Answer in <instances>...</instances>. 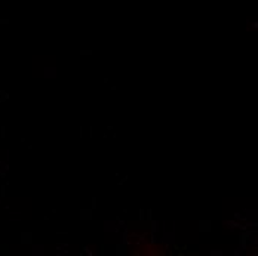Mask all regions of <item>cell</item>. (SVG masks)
<instances>
[{
	"label": "cell",
	"mask_w": 258,
	"mask_h": 256,
	"mask_svg": "<svg viewBox=\"0 0 258 256\" xmlns=\"http://www.w3.org/2000/svg\"><path fill=\"white\" fill-rule=\"evenodd\" d=\"M212 221L211 219H199L197 221V232L199 234H211L212 232Z\"/></svg>",
	"instance_id": "6da1fadb"
},
{
	"label": "cell",
	"mask_w": 258,
	"mask_h": 256,
	"mask_svg": "<svg viewBox=\"0 0 258 256\" xmlns=\"http://www.w3.org/2000/svg\"><path fill=\"white\" fill-rule=\"evenodd\" d=\"M94 219V209L92 207H80L79 209V221L91 222Z\"/></svg>",
	"instance_id": "7a4b0ae2"
},
{
	"label": "cell",
	"mask_w": 258,
	"mask_h": 256,
	"mask_svg": "<svg viewBox=\"0 0 258 256\" xmlns=\"http://www.w3.org/2000/svg\"><path fill=\"white\" fill-rule=\"evenodd\" d=\"M252 235V231H249V230H243V231H240V234H239V247L245 252L246 249H248V244H249V237Z\"/></svg>",
	"instance_id": "3957f363"
},
{
	"label": "cell",
	"mask_w": 258,
	"mask_h": 256,
	"mask_svg": "<svg viewBox=\"0 0 258 256\" xmlns=\"http://www.w3.org/2000/svg\"><path fill=\"white\" fill-rule=\"evenodd\" d=\"M19 243L23 246H31L34 243V232L31 231H23L19 234Z\"/></svg>",
	"instance_id": "277c9868"
},
{
	"label": "cell",
	"mask_w": 258,
	"mask_h": 256,
	"mask_svg": "<svg viewBox=\"0 0 258 256\" xmlns=\"http://www.w3.org/2000/svg\"><path fill=\"white\" fill-rule=\"evenodd\" d=\"M43 77L46 80H55L58 77V68L55 65H46L43 68Z\"/></svg>",
	"instance_id": "5b68a950"
},
{
	"label": "cell",
	"mask_w": 258,
	"mask_h": 256,
	"mask_svg": "<svg viewBox=\"0 0 258 256\" xmlns=\"http://www.w3.org/2000/svg\"><path fill=\"white\" fill-rule=\"evenodd\" d=\"M129 252H131V250H129V247H128L126 243L119 241V243L114 244V255H116V256H128Z\"/></svg>",
	"instance_id": "8992f818"
},
{
	"label": "cell",
	"mask_w": 258,
	"mask_h": 256,
	"mask_svg": "<svg viewBox=\"0 0 258 256\" xmlns=\"http://www.w3.org/2000/svg\"><path fill=\"white\" fill-rule=\"evenodd\" d=\"M102 225H104V228H102V230H104L105 234H108V232H110V234H113V232H119V230H120V227L117 225L116 219L114 221H104Z\"/></svg>",
	"instance_id": "52a82bcc"
},
{
	"label": "cell",
	"mask_w": 258,
	"mask_h": 256,
	"mask_svg": "<svg viewBox=\"0 0 258 256\" xmlns=\"http://www.w3.org/2000/svg\"><path fill=\"white\" fill-rule=\"evenodd\" d=\"M31 246H33V252H31L33 256H45L46 255V246L45 244H42V243L40 244H34L33 243Z\"/></svg>",
	"instance_id": "ba28073f"
},
{
	"label": "cell",
	"mask_w": 258,
	"mask_h": 256,
	"mask_svg": "<svg viewBox=\"0 0 258 256\" xmlns=\"http://www.w3.org/2000/svg\"><path fill=\"white\" fill-rule=\"evenodd\" d=\"M159 221H156V219H151L150 221V225H149V231L151 232V234H157L159 232Z\"/></svg>",
	"instance_id": "9c48e42d"
},
{
	"label": "cell",
	"mask_w": 258,
	"mask_h": 256,
	"mask_svg": "<svg viewBox=\"0 0 258 256\" xmlns=\"http://www.w3.org/2000/svg\"><path fill=\"white\" fill-rule=\"evenodd\" d=\"M246 212L249 213V215L246 216V219H248V221H251V219L257 221V218H258V216H257V213H258V210H257V209H254V210H252V209H249V210H246Z\"/></svg>",
	"instance_id": "30bf717a"
},
{
	"label": "cell",
	"mask_w": 258,
	"mask_h": 256,
	"mask_svg": "<svg viewBox=\"0 0 258 256\" xmlns=\"http://www.w3.org/2000/svg\"><path fill=\"white\" fill-rule=\"evenodd\" d=\"M79 55H80V56H92V55H94V50H92V49H80V50H79Z\"/></svg>",
	"instance_id": "8fae6325"
},
{
	"label": "cell",
	"mask_w": 258,
	"mask_h": 256,
	"mask_svg": "<svg viewBox=\"0 0 258 256\" xmlns=\"http://www.w3.org/2000/svg\"><path fill=\"white\" fill-rule=\"evenodd\" d=\"M209 255L211 256H224V250L223 249H211Z\"/></svg>",
	"instance_id": "7c38bea8"
},
{
	"label": "cell",
	"mask_w": 258,
	"mask_h": 256,
	"mask_svg": "<svg viewBox=\"0 0 258 256\" xmlns=\"http://www.w3.org/2000/svg\"><path fill=\"white\" fill-rule=\"evenodd\" d=\"M0 252H2L5 256H9V244H6V243L0 244Z\"/></svg>",
	"instance_id": "4fadbf2b"
},
{
	"label": "cell",
	"mask_w": 258,
	"mask_h": 256,
	"mask_svg": "<svg viewBox=\"0 0 258 256\" xmlns=\"http://www.w3.org/2000/svg\"><path fill=\"white\" fill-rule=\"evenodd\" d=\"M91 207L94 210L98 209V197H97V195H92V197H91Z\"/></svg>",
	"instance_id": "5bb4252c"
},
{
	"label": "cell",
	"mask_w": 258,
	"mask_h": 256,
	"mask_svg": "<svg viewBox=\"0 0 258 256\" xmlns=\"http://www.w3.org/2000/svg\"><path fill=\"white\" fill-rule=\"evenodd\" d=\"M145 213H147V215L144 216V219L150 222V221L153 219V210H151V209H147V210H145Z\"/></svg>",
	"instance_id": "9a60e30c"
},
{
	"label": "cell",
	"mask_w": 258,
	"mask_h": 256,
	"mask_svg": "<svg viewBox=\"0 0 258 256\" xmlns=\"http://www.w3.org/2000/svg\"><path fill=\"white\" fill-rule=\"evenodd\" d=\"M144 213H145V209H144V207H141V209L138 210V219H141V221H143V219H144V216H145Z\"/></svg>",
	"instance_id": "2e32d148"
},
{
	"label": "cell",
	"mask_w": 258,
	"mask_h": 256,
	"mask_svg": "<svg viewBox=\"0 0 258 256\" xmlns=\"http://www.w3.org/2000/svg\"><path fill=\"white\" fill-rule=\"evenodd\" d=\"M199 255H200V252H190V250L187 252V256H199Z\"/></svg>",
	"instance_id": "e0dca14e"
},
{
	"label": "cell",
	"mask_w": 258,
	"mask_h": 256,
	"mask_svg": "<svg viewBox=\"0 0 258 256\" xmlns=\"http://www.w3.org/2000/svg\"><path fill=\"white\" fill-rule=\"evenodd\" d=\"M83 252H86V253L89 255V256H92V252H91V249H89V247H88V246H83Z\"/></svg>",
	"instance_id": "ac0fdd59"
},
{
	"label": "cell",
	"mask_w": 258,
	"mask_h": 256,
	"mask_svg": "<svg viewBox=\"0 0 258 256\" xmlns=\"http://www.w3.org/2000/svg\"><path fill=\"white\" fill-rule=\"evenodd\" d=\"M242 253H243V250L240 249V247H237V249L234 250V256H239V255H242Z\"/></svg>",
	"instance_id": "d6986e66"
},
{
	"label": "cell",
	"mask_w": 258,
	"mask_h": 256,
	"mask_svg": "<svg viewBox=\"0 0 258 256\" xmlns=\"http://www.w3.org/2000/svg\"><path fill=\"white\" fill-rule=\"evenodd\" d=\"M99 249H101V256H104V255H105V246H104V244H101Z\"/></svg>",
	"instance_id": "ffe728a7"
},
{
	"label": "cell",
	"mask_w": 258,
	"mask_h": 256,
	"mask_svg": "<svg viewBox=\"0 0 258 256\" xmlns=\"http://www.w3.org/2000/svg\"><path fill=\"white\" fill-rule=\"evenodd\" d=\"M126 179H128V176H123V179H122V181H119V187H122L125 182H126Z\"/></svg>",
	"instance_id": "44dd1931"
},
{
	"label": "cell",
	"mask_w": 258,
	"mask_h": 256,
	"mask_svg": "<svg viewBox=\"0 0 258 256\" xmlns=\"http://www.w3.org/2000/svg\"><path fill=\"white\" fill-rule=\"evenodd\" d=\"M234 219H240V213H234Z\"/></svg>",
	"instance_id": "7402d4cb"
},
{
	"label": "cell",
	"mask_w": 258,
	"mask_h": 256,
	"mask_svg": "<svg viewBox=\"0 0 258 256\" xmlns=\"http://www.w3.org/2000/svg\"><path fill=\"white\" fill-rule=\"evenodd\" d=\"M117 90V86H111V92H116Z\"/></svg>",
	"instance_id": "603a6c76"
}]
</instances>
